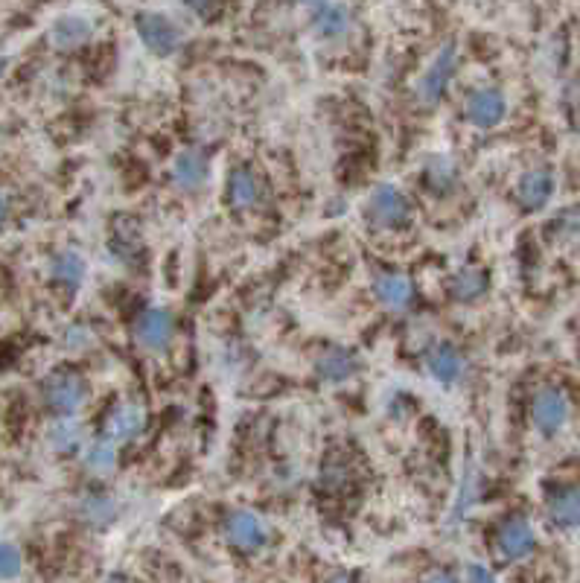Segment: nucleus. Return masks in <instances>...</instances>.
<instances>
[{
  "label": "nucleus",
  "mask_w": 580,
  "mask_h": 583,
  "mask_svg": "<svg viewBox=\"0 0 580 583\" xmlns=\"http://www.w3.org/2000/svg\"><path fill=\"white\" fill-rule=\"evenodd\" d=\"M374 295L379 304H385L388 309H406L414 298V286L406 275H379L374 283Z\"/></svg>",
  "instance_id": "12"
},
{
  "label": "nucleus",
  "mask_w": 580,
  "mask_h": 583,
  "mask_svg": "<svg viewBox=\"0 0 580 583\" xmlns=\"http://www.w3.org/2000/svg\"><path fill=\"white\" fill-rule=\"evenodd\" d=\"M368 216L374 219L379 228H403L411 222V205L406 193H400L397 187L385 184L376 187L368 199Z\"/></svg>",
  "instance_id": "4"
},
{
  "label": "nucleus",
  "mask_w": 580,
  "mask_h": 583,
  "mask_svg": "<svg viewBox=\"0 0 580 583\" xmlns=\"http://www.w3.org/2000/svg\"><path fill=\"white\" fill-rule=\"evenodd\" d=\"M172 178H175V184L184 187V190L202 187L207 178V158L199 152V149H184V152L175 158V164H172Z\"/></svg>",
  "instance_id": "13"
},
{
  "label": "nucleus",
  "mask_w": 580,
  "mask_h": 583,
  "mask_svg": "<svg viewBox=\"0 0 580 583\" xmlns=\"http://www.w3.org/2000/svg\"><path fill=\"white\" fill-rule=\"evenodd\" d=\"M3 219H6V202H3V196H0V225H3Z\"/></svg>",
  "instance_id": "30"
},
{
  "label": "nucleus",
  "mask_w": 580,
  "mask_h": 583,
  "mask_svg": "<svg viewBox=\"0 0 580 583\" xmlns=\"http://www.w3.org/2000/svg\"><path fill=\"white\" fill-rule=\"evenodd\" d=\"M228 199L234 207H254L260 199V184L251 170H234L228 178Z\"/></svg>",
  "instance_id": "19"
},
{
  "label": "nucleus",
  "mask_w": 580,
  "mask_h": 583,
  "mask_svg": "<svg viewBox=\"0 0 580 583\" xmlns=\"http://www.w3.org/2000/svg\"><path fill=\"white\" fill-rule=\"evenodd\" d=\"M91 38V24L79 15H65L53 24L50 30V41L59 47V50H73L79 44H85Z\"/></svg>",
  "instance_id": "16"
},
{
  "label": "nucleus",
  "mask_w": 580,
  "mask_h": 583,
  "mask_svg": "<svg viewBox=\"0 0 580 583\" xmlns=\"http://www.w3.org/2000/svg\"><path fill=\"white\" fill-rule=\"evenodd\" d=\"M47 441H50V446H53L56 452H65V455H70V452H76V449L82 446L85 435H82V426H79L76 420L65 417V420H59V423H53V426H50Z\"/></svg>",
  "instance_id": "22"
},
{
  "label": "nucleus",
  "mask_w": 580,
  "mask_h": 583,
  "mask_svg": "<svg viewBox=\"0 0 580 583\" xmlns=\"http://www.w3.org/2000/svg\"><path fill=\"white\" fill-rule=\"evenodd\" d=\"M455 178H458V172L452 167V161H446V158H438V161H432V164L426 167V184H429L435 193L452 190Z\"/></svg>",
  "instance_id": "25"
},
{
  "label": "nucleus",
  "mask_w": 580,
  "mask_h": 583,
  "mask_svg": "<svg viewBox=\"0 0 580 583\" xmlns=\"http://www.w3.org/2000/svg\"><path fill=\"white\" fill-rule=\"evenodd\" d=\"M464 111H467V120L478 126V129H493V126H499L502 120H505V114H508V100H505V94L502 91H496V88H478L470 94V100L464 105Z\"/></svg>",
  "instance_id": "8"
},
{
  "label": "nucleus",
  "mask_w": 580,
  "mask_h": 583,
  "mask_svg": "<svg viewBox=\"0 0 580 583\" xmlns=\"http://www.w3.org/2000/svg\"><path fill=\"white\" fill-rule=\"evenodd\" d=\"M41 391H44L47 406L56 414H62V417H73V414L85 406V400H88L85 379L79 377V374H70V371H59V374L47 377Z\"/></svg>",
  "instance_id": "1"
},
{
  "label": "nucleus",
  "mask_w": 580,
  "mask_h": 583,
  "mask_svg": "<svg viewBox=\"0 0 580 583\" xmlns=\"http://www.w3.org/2000/svg\"><path fill=\"white\" fill-rule=\"evenodd\" d=\"M426 365H429V374L438 379L441 385H455V382L461 379V371H464L461 353H458L455 347H449V344H438V347L429 353Z\"/></svg>",
  "instance_id": "15"
},
{
  "label": "nucleus",
  "mask_w": 580,
  "mask_h": 583,
  "mask_svg": "<svg viewBox=\"0 0 580 583\" xmlns=\"http://www.w3.org/2000/svg\"><path fill=\"white\" fill-rule=\"evenodd\" d=\"M114 464H117V452H114V446L111 444H91L88 446V452H85V467L91 470V473H111L114 470Z\"/></svg>",
  "instance_id": "24"
},
{
  "label": "nucleus",
  "mask_w": 580,
  "mask_h": 583,
  "mask_svg": "<svg viewBox=\"0 0 580 583\" xmlns=\"http://www.w3.org/2000/svg\"><path fill=\"white\" fill-rule=\"evenodd\" d=\"M554 196V175L548 170H528L516 184V199L525 210H543Z\"/></svg>",
  "instance_id": "10"
},
{
  "label": "nucleus",
  "mask_w": 580,
  "mask_h": 583,
  "mask_svg": "<svg viewBox=\"0 0 580 583\" xmlns=\"http://www.w3.org/2000/svg\"><path fill=\"white\" fill-rule=\"evenodd\" d=\"M484 289H487V277L481 275L478 269H464L452 280V295L461 298V301H473Z\"/></svg>",
  "instance_id": "23"
},
{
  "label": "nucleus",
  "mask_w": 580,
  "mask_h": 583,
  "mask_svg": "<svg viewBox=\"0 0 580 583\" xmlns=\"http://www.w3.org/2000/svg\"><path fill=\"white\" fill-rule=\"evenodd\" d=\"M143 412L137 409V406H117L114 412L108 414V420H105V435L114 441V444H126V441H132L140 435V429H143Z\"/></svg>",
  "instance_id": "14"
},
{
  "label": "nucleus",
  "mask_w": 580,
  "mask_h": 583,
  "mask_svg": "<svg viewBox=\"0 0 580 583\" xmlns=\"http://www.w3.org/2000/svg\"><path fill=\"white\" fill-rule=\"evenodd\" d=\"M312 27L321 38H342L347 33V27H350V12L342 3H327V6L318 9Z\"/></svg>",
  "instance_id": "18"
},
{
  "label": "nucleus",
  "mask_w": 580,
  "mask_h": 583,
  "mask_svg": "<svg viewBox=\"0 0 580 583\" xmlns=\"http://www.w3.org/2000/svg\"><path fill=\"white\" fill-rule=\"evenodd\" d=\"M79 516H82L88 525H94V528H105L108 522H114L117 505H114V499H108L103 493H91V496H85V499L79 502Z\"/></svg>",
  "instance_id": "21"
},
{
  "label": "nucleus",
  "mask_w": 580,
  "mask_h": 583,
  "mask_svg": "<svg viewBox=\"0 0 580 583\" xmlns=\"http://www.w3.org/2000/svg\"><path fill=\"white\" fill-rule=\"evenodd\" d=\"M467 578H473V581H493V572H484V569L470 566V569H467Z\"/></svg>",
  "instance_id": "28"
},
{
  "label": "nucleus",
  "mask_w": 580,
  "mask_h": 583,
  "mask_svg": "<svg viewBox=\"0 0 580 583\" xmlns=\"http://www.w3.org/2000/svg\"><path fill=\"white\" fill-rule=\"evenodd\" d=\"M356 365L359 362H356V356L350 350H327L318 359L315 371H318V377L324 379V382H344V379L353 377Z\"/></svg>",
  "instance_id": "17"
},
{
  "label": "nucleus",
  "mask_w": 580,
  "mask_h": 583,
  "mask_svg": "<svg viewBox=\"0 0 580 583\" xmlns=\"http://www.w3.org/2000/svg\"><path fill=\"white\" fill-rule=\"evenodd\" d=\"M496 549L505 560H513V563L531 557L537 549V534H534L531 522L522 516H513L508 522H502L496 531Z\"/></svg>",
  "instance_id": "5"
},
{
  "label": "nucleus",
  "mask_w": 580,
  "mask_h": 583,
  "mask_svg": "<svg viewBox=\"0 0 580 583\" xmlns=\"http://www.w3.org/2000/svg\"><path fill=\"white\" fill-rule=\"evenodd\" d=\"M301 3H307V6H315V3H324V0H301Z\"/></svg>",
  "instance_id": "31"
},
{
  "label": "nucleus",
  "mask_w": 580,
  "mask_h": 583,
  "mask_svg": "<svg viewBox=\"0 0 580 583\" xmlns=\"http://www.w3.org/2000/svg\"><path fill=\"white\" fill-rule=\"evenodd\" d=\"M210 3H213V0H187V6H190L193 12H199V15H205L207 9H210Z\"/></svg>",
  "instance_id": "29"
},
{
  "label": "nucleus",
  "mask_w": 580,
  "mask_h": 583,
  "mask_svg": "<svg viewBox=\"0 0 580 583\" xmlns=\"http://www.w3.org/2000/svg\"><path fill=\"white\" fill-rule=\"evenodd\" d=\"M455 68H458V53H455L452 44H446L444 50L432 59V65L426 68V73L420 76V82L414 88L420 105L441 103V97H444L449 82H452V76H455Z\"/></svg>",
  "instance_id": "2"
},
{
  "label": "nucleus",
  "mask_w": 580,
  "mask_h": 583,
  "mask_svg": "<svg viewBox=\"0 0 580 583\" xmlns=\"http://www.w3.org/2000/svg\"><path fill=\"white\" fill-rule=\"evenodd\" d=\"M225 537L242 551H257L266 546L269 540V528L257 514L248 511H234L225 519Z\"/></svg>",
  "instance_id": "9"
},
{
  "label": "nucleus",
  "mask_w": 580,
  "mask_h": 583,
  "mask_svg": "<svg viewBox=\"0 0 580 583\" xmlns=\"http://www.w3.org/2000/svg\"><path fill=\"white\" fill-rule=\"evenodd\" d=\"M137 38L155 56H172L181 47V30L161 12H140L137 15Z\"/></svg>",
  "instance_id": "3"
},
{
  "label": "nucleus",
  "mask_w": 580,
  "mask_h": 583,
  "mask_svg": "<svg viewBox=\"0 0 580 583\" xmlns=\"http://www.w3.org/2000/svg\"><path fill=\"white\" fill-rule=\"evenodd\" d=\"M88 342H91V333L85 327H70L68 333H65V344L68 347H85Z\"/></svg>",
  "instance_id": "27"
},
{
  "label": "nucleus",
  "mask_w": 580,
  "mask_h": 583,
  "mask_svg": "<svg viewBox=\"0 0 580 583\" xmlns=\"http://www.w3.org/2000/svg\"><path fill=\"white\" fill-rule=\"evenodd\" d=\"M24 566V557L18 546L12 543H0V578H18Z\"/></svg>",
  "instance_id": "26"
},
{
  "label": "nucleus",
  "mask_w": 580,
  "mask_h": 583,
  "mask_svg": "<svg viewBox=\"0 0 580 583\" xmlns=\"http://www.w3.org/2000/svg\"><path fill=\"white\" fill-rule=\"evenodd\" d=\"M548 519L563 528V531H572L580 525V490L575 487H557L551 490L546 499Z\"/></svg>",
  "instance_id": "11"
},
{
  "label": "nucleus",
  "mask_w": 580,
  "mask_h": 583,
  "mask_svg": "<svg viewBox=\"0 0 580 583\" xmlns=\"http://www.w3.org/2000/svg\"><path fill=\"white\" fill-rule=\"evenodd\" d=\"M50 277L56 283H65V286H79L85 277V260L76 251H59L50 260Z\"/></svg>",
  "instance_id": "20"
},
{
  "label": "nucleus",
  "mask_w": 580,
  "mask_h": 583,
  "mask_svg": "<svg viewBox=\"0 0 580 583\" xmlns=\"http://www.w3.org/2000/svg\"><path fill=\"white\" fill-rule=\"evenodd\" d=\"M172 330H175V318L167 309H143L135 321V339L146 350H164L172 342Z\"/></svg>",
  "instance_id": "7"
},
{
  "label": "nucleus",
  "mask_w": 580,
  "mask_h": 583,
  "mask_svg": "<svg viewBox=\"0 0 580 583\" xmlns=\"http://www.w3.org/2000/svg\"><path fill=\"white\" fill-rule=\"evenodd\" d=\"M531 417H534V426L546 438L557 435L566 426V420H569V400H566V394L560 388H543V391H537L534 406H531Z\"/></svg>",
  "instance_id": "6"
}]
</instances>
